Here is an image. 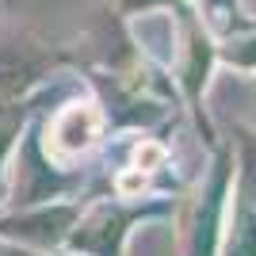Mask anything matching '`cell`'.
Returning a JSON list of instances; mask_svg holds the SVG:
<instances>
[{"label":"cell","instance_id":"6da1fadb","mask_svg":"<svg viewBox=\"0 0 256 256\" xmlns=\"http://www.w3.org/2000/svg\"><path fill=\"white\" fill-rule=\"evenodd\" d=\"M226 180H230V160L218 157V160H214L210 180H206V192H203V206H199V218H195L192 256H210V252H214V230H218V214H222Z\"/></svg>","mask_w":256,"mask_h":256},{"label":"cell","instance_id":"277c9868","mask_svg":"<svg viewBox=\"0 0 256 256\" xmlns=\"http://www.w3.org/2000/svg\"><path fill=\"white\" fill-rule=\"evenodd\" d=\"M126 222H130V214H122L118 206H100L73 234V245L92 248V252H100V256H118V241L126 234Z\"/></svg>","mask_w":256,"mask_h":256},{"label":"cell","instance_id":"30bf717a","mask_svg":"<svg viewBox=\"0 0 256 256\" xmlns=\"http://www.w3.org/2000/svg\"><path fill=\"white\" fill-rule=\"evenodd\" d=\"M153 160H160V150H157V146H146V150H138V164H153Z\"/></svg>","mask_w":256,"mask_h":256},{"label":"cell","instance_id":"8992f818","mask_svg":"<svg viewBox=\"0 0 256 256\" xmlns=\"http://www.w3.org/2000/svg\"><path fill=\"white\" fill-rule=\"evenodd\" d=\"M226 256H256V214L248 210V203H241V210L234 214V234H230Z\"/></svg>","mask_w":256,"mask_h":256},{"label":"cell","instance_id":"8fae6325","mask_svg":"<svg viewBox=\"0 0 256 256\" xmlns=\"http://www.w3.org/2000/svg\"><path fill=\"white\" fill-rule=\"evenodd\" d=\"M0 256H31V252H20V248H8V245H0Z\"/></svg>","mask_w":256,"mask_h":256},{"label":"cell","instance_id":"3957f363","mask_svg":"<svg viewBox=\"0 0 256 256\" xmlns=\"http://www.w3.org/2000/svg\"><path fill=\"white\" fill-rule=\"evenodd\" d=\"M73 222V206H54V210H38V214H23V218H4L0 234L4 237H23L34 245H58Z\"/></svg>","mask_w":256,"mask_h":256},{"label":"cell","instance_id":"7c38bea8","mask_svg":"<svg viewBox=\"0 0 256 256\" xmlns=\"http://www.w3.org/2000/svg\"><path fill=\"white\" fill-rule=\"evenodd\" d=\"M130 4H138V0H130ZM142 4H150V0H142Z\"/></svg>","mask_w":256,"mask_h":256},{"label":"cell","instance_id":"5b68a950","mask_svg":"<svg viewBox=\"0 0 256 256\" xmlns=\"http://www.w3.org/2000/svg\"><path fill=\"white\" fill-rule=\"evenodd\" d=\"M92 138H96V111L88 104H73L54 118L50 142L58 153H76V150H84Z\"/></svg>","mask_w":256,"mask_h":256},{"label":"cell","instance_id":"9c48e42d","mask_svg":"<svg viewBox=\"0 0 256 256\" xmlns=\"http://www.w3.org/2000/svg\"><path fill=\"white\" fill-rule=\"evenodd\" d=\"M16 130H20V115H0V160H4V150H8Z\"/></svg>","mask_w":256,"mask_h":256},{"label":"cell","instance_id":"ba28073f","mask_svg":"<svg viewBox=\"0 0 256 256\" xmlns=\"http://www.w3.org/2000/svg\"><path fill=\"white\" fill-rule=\"evenodd\" d=\"M230 62H237V65H256V38H245V42L230 46Z\"/></svg>","mask_w":256,"mask_h":256},{"label":"cell","instance_id":"52a82bcc","mask_svg":"<svg viewBox=\"0 0 256 256\" xmlns=\"http://www.w3.org/2000/svg\"><path fill=\"white\" fill-rule=\"evenodd\" d=\"M245 203H256V142L245 150Z\"/></svg>","mask_w":256,"mask_h":256},{"label":"cell","instance_id":"7a4b0ae2","mask_svg":"<svg viewBox=\"0 0 256 256\" xmlns=\"http://www.w3.org/2000/svg\"><path fill=\"white\" fill-rule=\"evenodd\" d=\"M65 180L50 168L38 153V142H27L20 153V176H16V203H34V199H46V195L62 192Z\"/></svg>","mask_w":256,"mask_h":256}]
</instances>
